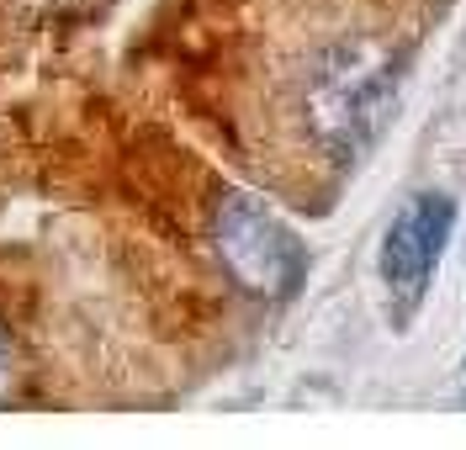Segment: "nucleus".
Segmentation results:
<instances>
[{"instance_id": "1", "label": "nucleus", "mask_w": 466, "mask_h": 450, "mask_svg": "<svg viewBox=\"0 0 466 450\" xmlns=\"http://www.w3.org/2000/svg\"><path fill=\"white\" fill-rule=\"evenodd\" d=\"M398 69L403 59L381 43H334L313 75H308V127L323 144L329 159L350 165L360 149H371L381 122L398 95Z\"/></svg>"}, {"instance_id": "2", "label": "nucleus", "mask_w": 466, "mask_h": 450, "mask_svg": "<svg viewBox=\"0 0 466 450\" xmlns=\"http://www.w3.org/2000/svg\"><path fill=\"white\" fill-rule=\"evenodd\" d=\"M212 244L228 275L255 297L281 302L308 281V249L276 212L249 191H223L212 212Z\"/></svg>"}, {"instance_id": "3", "label": "nucleus", "mask_w": 466, "mask_h": 450, "mask_svg": "<svg viewBox=\"0 0 466 450\" xmlns=\"http://www.w3.org/2000/svg\"><path fill=\"white\" fill-rule=\"evenodd\" d=\"M451 223H456V207L445 191H419L413 202H403V212L392 217L387 239H381V275L392 286V297L403 302V313L430 292L440 265V249L451 239Z\"/></svg>"}]
</instances>
